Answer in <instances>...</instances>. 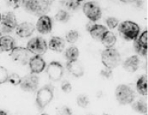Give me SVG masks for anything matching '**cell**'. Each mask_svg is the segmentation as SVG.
Returning <instances> with one entry per match:
<instances>
[{"label":"cell","instance_id":"6da1fadb","mask_svg":"<svg viewBox=\"0 0 148 115\" xmlns=\"http://www.w3.org/2000/svg\"><path fill=\"white\" fill-rule=\"evenodd\" d=\"M52 1L46 0H27L22 1V5L27 13L36 16H46L51 10Z\"/></svg>","mask_w":148,"mask_h":115},{"label":"cell","instance_id":"7a4b0ae2","mask_svg":"<svg viewBox=\"0 0 148 115\" xmlns=\"http://www.w3.org/2000/svg\"><path fill=\"white\" fill-rule=\"evenodd\" d=\"M54 97V86L52 84H46L39 89L36 94V104L39 111H42L50 104Z\"/></svg>","mask_w":148,"mask_h":115},{"label":"cell","instance_id":"3957f363","mask_svg":"<svg viewBox=\"0 0 148 115\" xmlns=\"http://www.w3.org/2000/svg\"><path fill=\"white\" fill-rule=\"evenodd\" d=\"M119 32L123 38L128 41H135L139 35L140 28L132 21H125L119 24Z\"/></svg>","mask_w":148,"mask_h":115},{"label":"cell","instance_id":"277c9868","mask_svg":"<svg viewBox=\"0 0 148 115\" xmlns=\"http://www.w3.org/2000/svg\"><path fill=\"white\" fill-rule=\"evenodd\" d=\"M101 61L106 68L113 69L121 63V58L119 51L115 48H108L101 52Z\"/></svg>","mask_w":148,"mask_h":115},{"label":"cell","instance_id":"5b68a950","mask_svg":"<svg viewBox=\"0 0 148 115\" xmlns=\"http://www.w3.org/2000/svg\"><path fill=\"white\" fill-rule=\"evenodd\" d=\"M115 95L119 103L124 105L132 103L136 97L133 89L125 84H120L116 87Z\"/></svg>","mask_w":148,"mask_h":115},{"label":"cell","instance_id":"8992f818","mask_svg":"<svg viewBox=\"0 0 148 115\" xmlns=\"http://www.w3.org/2000/svg\"><path fill=\"white\" fill-rule=\"evenodd\" d=\"M27 50L30 53L42 56L47 50V44L44 38L42 37H35L31 38L27 44Z\"/></svg>","mask_w":148,"mask_h":115},{"label":"cell","instance_id":"52a82bcc","mask_svg":"<svg viewBox=\"0 0 148 115\" xmlns=\"http://www.w3.org/2000/svg\"><path fill=\"white\" fill-rule=\"evenodd\" d=\"M82 10L84 15L87 16L88 19L90 20V22H97L101 18L102 12H101V9L99 7V5L96 2H92V1L85 2L83 5Z\"/></svg>","mask_w":148,"mask_h":115},{"label":"cell","instance_id":"ba28073f","mask_svg":"<svg viewBox=\"0 0 148 115\" xmlns=\"http://www.w3.org/2000/svg\"><path fill=\"white\" fill-rule=\"evenodd\" d=\"M1 25H2V33H10L15 30L17 24V19L15 14L13 12L8 11L2 14L1 17Z\"/></svg>","mask_w":148,"mask_h":115},{"label":"cell","instance_id":"9c48e42d","mask_svg":"<svg viewBox=\"0 0 148 115\" xmlns=\"http://www.w3.org/2000/svg\"><path fill=\"white\" fill-rule=\"evenodd\" d=\"M10 56L16 63L26 65L29 63L30 58V53L27 48L22 47H15L10 51Z\"/></svg>","mask_w":148,"mask_h":115},{"label":"cell","instance_id":"30bf717a","mask_svg":"<svg viewBox=\"0 0 148 115\" xmlns=\"http://www.w3.org/2000/svg\"><path fill=\"white\" fill-rule=\"evenodd\" d=\"M39 77L36 74H29L22 78L20 83V88L24 92H35L39 86Z\"/></svg>","mask_w":148,"mask_h":115},{"label":"cell","instance_id":"8fae6325","mask_svg":"<svg viewBox=\"0 0 148 115\" xmlns=\"http://www.w3.org/2000/svg\"><path fill=\"white\" fill-rule=\"evenodd\" d=\"M46 72L49 79L53 82H57L62 78L64 74V67L58 61H52L46 68Z\"/></svg>","mask_w":148,"mask_h":115},{"label":"cell","instance_id":"7c38bea8","mask_svg":"<svg viewBox=\"0 0 148 115\" xmlns=\"http://www.w3.org/2000/svg\"><path fill=\"white\" fill-rule=\"evenodd\" d=\"M36 27L31 22H24L18 24L15 29L16 34L20 38H28L35 31Z\"/></svg>","mask_w":148,"mask_h":115},{"label":"cell","instance_id":"4fadbf2b","mask_svg":"<svg viewBox=\"0 0 148 115\" xmlns=\"http://www.w3.org/2000/svg\"><path fill=\"white\" fill-rule=\"evenodd\" d=\"M147 32L145 31L138 36V38L134 41L135 51L141 56L145 57L147 55Z\"/></svg>","mask_w":148,"mask_h":115},{"label":"cell","instance_id":"5bb4252c","mask_svg":"<svg viewBox=\"0 0 148 115\" xmlns=\"http://www.w3.org/2000/svg\"><path fill=\"white\" fill-rule=\"evenodd\" d=\"M36 28L39 33L46 35L50 33L52 30V20L47 16H42L39 17L37 21Z\"/></svg>","mask_w":148,"mask_h":115},{"label":"cell","instance_id":"9a60e30c","mask_svg":"<svg viewBox=\"0 0 148 115\" xmlns=\"http://www.w3.org/2000/svg\"><path fill=\"white\" fill-rule=\"evenodd\" d=\"M29 67L31 73L39 74L42 72L46 67V63L45 60L39 55H35L32 57L29 61Z\"/></svg>","mask_w":148,"mask_h":115},{"label":"cell","instance_id":"2e32d148","mask_svg":"<svg viewBox=\"0 0 148 115\" xmlns=\"http://www.w3.org/2000/svg\"><path fill=\"white\" fill-rule=\"evenodd\" d=\"M66 67L68 72L74 77L80 78L84 75V67L78 60L67 61L66 63Z\"/></svg>","mask_w":148,"mask_h":115},{"label":"cell","instance_id":"e0dca14e","mask_svg":"<svg viewBox=\"0 0 148 115\" xmlns=\"http://www.w3.org/2000/svg\"><path fill=\"white\" fill-rule=\"evenodd\" d=\"M140 61L136 55L129 57L123 63V68L128 72H135L138 69Z\"/></svg>","mask_w":148,"mask_h":115},{"label":"cell","instance_id":"ac0fdd59","mask_svg":"<svg viewBox=\"0 0 148 115\" xmlns=\"http://www.w3.org/2000/svg\"><path fill=\"white\" fill-rule=\"evenodd\" d=\"M65 47V42L63 38L59 36H53L49 41L48 47L52 51L56 52H62Z\"/></svg>","mask_w":148,"mask_h":115},{"label":"cell","instance_id":"d6986e66","mask_svg":"<svg viewBox=\"0 0 148 115\" xmlns=\"http://www.w3.org/2000/svg\"><path fill=\"white\" fill-rule=\"evenodd\" d=\"M107 31H108V28L106 27H104V25L94 24L93 26L91 27L90 30H89V33L93 39L97 41H101V38Z\"/></svg>","mask_w":148,"mask_h":115},{"label":"cell","instance_id":"ffe728a7","mask_svg":"<svg viewBox=\"0 0 148 115\" xmlns=\"http://www.w3.org/2000/svg\"><path fill=\"white\" fill-rule=\"evenodd\" d=\"M15 47V41L10 35H4L0 38V50L3 52H10Z\"/></svg>","mask_w":148,"mask_h":115},{"label":"cell","instance_id":"44dd1931","mask_svg":"<svg viewBox=\"0 0 148 115\" xmlns=\"http://www.w3.org/2000/svg\"><path fill=\"white\" fill-rule=\"evenodd\" d=\"M101 42L104 47H106V49L113 48L116 42V37L113 33L107 31L101 38Z\"/></svg>","mask_w":148,"mask_h":115},{"label":"cell","instance_id":"7402d4cb","mask_svg":"<svg viewBox=\"0 0 148 115\" xmlns=\"http://www.w3.org/2000/svg\"><path fill=\"white\" fill-rule=\"evenodd\" d=\"M136 90L142 96H147V76L142 75L138 78L136 83Z\"/></svg>","mask_w":148,"mask_h":115},{"label":"cell","instance_id":"603a6c76","mask_svg":"<svg viewBox=\"0 0 148 115\" xmlns=\"http://www.w3.org/2000/svg\"><path fill=\"white\" fill-rule=\"evenodd\" d=\"M79 56V50L76 47H71L66 50L64 52V57L67 61L78 60Z\"/></svg>","mask_w":148,"mask_h":115},{"label":"cell","instance_id":"cb8c5ba5","mask_svg":"<svg viewBox=\"0 0 148 115\" xmlns=\"http://www.w3.org/2000/svg\"><path fill=\"white\" fill-rule=\"evenodd\" d=\"M132 108L135 112L140 114H147V103L146 101L144 100H138L136 101H133L132 103Z\"/></svg>","mask_w":148,"mask_h":115},{"label":"cell","instance_id":"d4e9b609","mask_svg":"<svg viewBox=\"0 0 148 115\" xmlns=\"http://www.w3.org/2000/svg\"><path fill=\"white\" fill-rule=\"evenodd\" d=\"M82 1H77V0H68L64 1V7L70 11H75L81 6Z\"/></svg>","mask_w":148,"mask_h":115},{"label":"cell","instance_id":"484cf974","mask_svg":"<svg viewBox=\"0 0 148 115\" xmlns=\"http://www.w3.org/2000/svg\"><path fill=\"white\" fill-rule=\"evenodd\" d=\"M79 37V32L76 30H71L67 32V33L65 35V39L68 43L74 44L78 41Z\"/></svg>","mask_w":148,"mask_h":115},{"label":"cell","instance_id":"4316f807","mask_svg":"<svg viewBox=\"0 0 148 115\" xmlns=\"http://www.w3.org/2000/svg\"><path fill=\"white\" fill-rule=\"evenodd\" d=\"M55 19L59 22H67L70 19V14L66 10H60L55 15Z\"/></svg>","mask_w":148,"mask_h":115},{"label":"cell","instance_id":"83f0119b","mask_svg":"<svg viewBox=\"0 0 148 115\" xmlns=\"http://www.w3.org/2000/svg\"><path fill=\"white\" fill-rule=\"evenodd\" d=\"M22 78H21L18 74L12 73L11 75H9L8 82L12 86H18L20 85Z\"/></svg>","mask_w":148,"mask_h":115},{"label":"cell","instance_id":"f1b7e54d","mask_svg":"<svg viewBox=\"0 0 148 115\" xmlns=\"http://www.w3.org/2000/svg\"><path fill=\"white\" fill-rule=\"evenodd\" d=\"M76 103L81 108H86L89 104V100L84 95H79L76 98Z\"/></svg>","mask_w":148,"mask_h":115},{"label":"cell","instance_id":"f546056e","mask_svg":"<svg viewBox=\"0 0 148 115\" xmlns=\"http://www.w3.org/2000/svg\"><path fill=\"white\" fill-rule=\"evenodd\" d=\"M56 115H73L72 110L67 105H62L56 109Z\"/></svg>","mask_w":148,"mask_h":115},{"label":"cell","instance_id":"4dcf8cb0","mask_svg":"<svg viewBox=\"0 0 148 115\" xmlns=\"http://www.w3.org/2000/svg\"><path fill=\"white\" fill-rule=\"evenodd\" d=\"M9 74L7 69L0 66V84H3L8 82Z\"/></svg>","mask_w":148,"mask_h":115},{"label":"cell","instance_id":"1f68e13d","mask_svg":"<svg viewBox=\"0 0 148 115\" xmlns=\"http://www.w3.org/2000/svg\"><path fill=\"white\" fill-rule=\"evenodd\" d=\"M106 24L110 29H114L116 27H118L119 21L118 18L115 17H108L106 19Z\"/></svg>","mask_w":148,"mask_h":115},{"label":"cell","instance_id":"d6a6232c","mask_svg":"<svg viewBox=\"0 0 148 115\" xmlns=\"http://www.w3.org/2000/svg\"><path fill=\"white\" fill-rule=\"evenodd\" d=\"M61 88L64 93H70L72 91V86L71 83L67 80H63L61 84Z\"/></svg>","mask_w":148,"mask_h":115},{"label":"cell","instance_id":"836d02e7","mask_svg":"<svg viewBox=\"0 0 148 115\" xmlns=\"http://www.w3.org/2000/svg\"><path fill=\"white\" fill-rule=\"evenodd\" d=\"M100 74L103 77L106 78L107 79H111L113 78V71H112V69L109 68H106V67L101 70Z\"/></svg>","mask_w":148,"mask_h":115},{"label":"cell","instance_id":"e575fe53","mask_svg":"<svg viewBox=\"0 0 148 115\" xmlns=\"http://www.w3.org/2000/svg\"><path fill=\"white\" fill-rule=\"evenodd\" d=\"M7 2L10 7L14 9H17L18 7H20L21 5H22V1H14V0H12V1H8Z\"/></svg>","mask_w":148,"mask_h":115},{"label":"cell","instance_id":"d590c367","mask_svg":"<svg viewBox=\"0 0 148 115\" xmlns=\"http://www.w3.org/2000/svg\"><path fill=\"white\" fill-rule=\"evenodd\" d=\"M0 115H8V113L5 111L0 109Z\"/></svg>","mask_w":148,"mask_h":115},{"label":"cell","instance_id":"8d00e7d4","mask_svg":"<svg viewBox=\"0 0 148 115\" xmlns=\"http://www.w3.org/2000/svg\"><path fill=\"white\" fill-rule=\"evenodd\" d=\"M2 31L0 30V38H2Z\"/></svg>","mask_w":148,"mask_h":115},{"label":"cell","instance_id":"74e56055","mask_svg":"<svg viewBox=\"0 0 148 115\" xmlns=\"http://www.w3.org/2000/svg\"><path fill=\"white\" fill-rule=\"evenodd\" d=\"M1 17H2V14H0V22H1Z\"/></svg>","mask_w":148,"mask_h":115},{"label":"cell","instance_id":"f35d334b","mask_svg":"<svg viewBox=\"0 0 148 115\" xmlns=\"http://www.w3.org/2000/svg\"><path fill=\"white\" fill-rule=\"evenodd\" d=\"M41 115H48V114H42Z\"/></svg>","mask_w":148,"mask_h":115},{"label":"cell","instance_id":"ab89813d","mask_svg":"<svg viewBox=\"0 0 148 115\" xmlns=\"http://www.w3.org/2000/svg\"><path fill=\"white\" fill-rule=\"evenodd\" d=\"M104 115H110V114H104Z\"/></svg>","mask_w":148,"mask_h":115}]
</instances>
